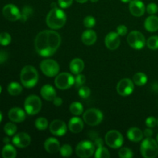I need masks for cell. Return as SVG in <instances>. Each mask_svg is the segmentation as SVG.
Segmentation results:
<instances>
[{"label":"cell","instance_id":"44dd1931","mask_svg":"<svg viewBox=\"0 0 158 158\" xmlns=\"http://www.w3.org/2000/svg\"><path fill=\"white\" fill-rule=\"evenodd\" d=\"M83 121L80 118V117H73L69 120V123H68V127L69 131L73 134H78L81 132L83 129Z\"/></svg>","mask_w":158,"mask_h":158},{"label":"cell","instance_id":"d4e9b609","mask_svg":"<svg viewBox=\"0 0 158 158\" xmlns=\"http://www.w3.org/2000/svg\"><path fill=\"white\" fill-rule=\"evenodd\" d=\"M144 27L147 31L151 32H156L158 30V17L151 15L145 19Z\"/></svg>","mask_w":158,"mask_h":158},{"label":"cell","instance_id":"c3c4849f","mask_svg":"<svg viewBox=\"0 0 158 158\" xmlns=\"http://www.w3.org/2000/svg\"><path fill=\"white\" fill-rule=\"evenodd\" d=\"M76 1L79 3H85V2H86L88 0H76Z\"/></svg>","mask_w":158,"mask_h":158},{"label":"cell","instance_id":"1f68e13d","mask_svg":"<svg viewBox=\"0 0 158 158\" xmlns=\"http://www.w3.org/2000/svg\"><path fill=\"white\" fill-rule=\"evenodd\" d=\"M33 13V10H32V7L30 6H25L23 7V11L21 12V17H20V20L22 22H26L31 15Z\"/></svg>","mask_w":158,"mask_h":158},{"label":"cell","instance_id":"4316f807","mask_svg":"<svg viewBox=\"0 0 158 158\" xmlns=\"http://www.w3.org/2000/svg\"><path fill=\"white\" fill-rule=\"evenodd\" d=\"M2 156L4 158H15L16 157V151L13 146L6 143L2 151Z\"/></svg>","mask_w":158,"mask_h":158},{"label":"cell","instance_id":"74e56055","mask_svg":"<svg viewBox=\"0 0 158 158\" xmlns=\"http://www.w3.org/2000/svg\"><path fill=\"white\" fill-rule=\"evenodd\" d=\"M133 155L132 151L127 148H122L119 151V157L120 158H131Z\"/></svg>","mask_w":158,"mask_h":158},{"label":"cell","instance_id":"ee69618b","mask_svg":"<svg viewBox=\"0 0 158 158\" xmlns=\"http://www.w3.org/2000/svg\"><path fill=\"white\" fill-rule=\"evenodd\" d=\"M73 0H58V4L60 7L66 9L73 4Z\"/></svg>","mask_w":158,"mask_h":158},{"label":"cell","instance_id":"7402d4cb","mask_svg":"<svg viewBox=\"0 0 158 158\" xmlns=\"http://www.w3.org/2000/svg\"><path fill=\"white\" fill-rule=\"evenodd\" d=\"M40 94L43 99L48 100V101H52L56 97V92L55 89L53 88V86L49 84L44 85L41 88Z\"/></svg>","mask_w":158,"mask_h":158},{"label":"cell","instance_id":"836d02e7","mask_svg":"<svg viewBox=\"0 0 158 158\" xmlns=\"http://www.w3.org/2000/svg\"><path fill=\"white\" fill-rule=\"evenodd\" d=\"M147 46L149 49L156 50L158 49V36L157 35H153L151 36L147 41Z\"/></svg>","mask_w":158,"mask_h":158},{"label":"cell","instance_id":"83f0119b","mask_svg":"<svg viewBox=\"0 0 158 158\" xmlns=\"http://www.w3.org/2000/svg\"><path fill=\"white\" fill-rule=\"evenodd\" d=\"M7 90L9 94L12 96H18L23 91V87L21 85L16 82H12L9 84L7 87Z\"/></svg>","mask_w":158,"mask_h":158},{"label":"cell","instance_id":"cb8c5ba5","mask_svg":"<svg viewBox=\"0 0 158 158\" xmlns=\"http://www.w3.org/2000/svg\"><path fill=\"white\" fill-rule=\"evenodd\" d=\"M127 136L131 141L140 142L143 140V133L137 127H131L127 132Z\"/></svg>","mask_w":158,"mask_h":158},{"label":"cell","instance_id":"f35d334b","mask_svg":"<svg viewBox=\"0 0 158 158\" xmlns=\"http://www.w3.org/2000/svg\"><path fill=\"white\" fill-rule=\"evenodd\" d=\"M96 24V20L91 15H88V16L85 17L84 19H83V25H84L85 27L88 28V29H91V28L94 27Z\"/></svg>","mask_w":158,"mask_h":158},{"label":"cell","instance_id":"ac0fdd59","mask_svg":"<svg viewBox=\"0 0 158 158\" xmlns=\"http://www.w3.org/2000/svg\"><path fill=\"white\" fill-rule=\"evenodd\" d=\"M8 117L14 123H21L26 119V113L21 108L13 107L9 111Z\"/></svg>","mask_w":158,"mask_h":158},{"label":"cell","instance_id":"ba28073f","mask_svg":"<svg viewBox=\"0 0 158 158\" xmlns=\"http://www.w3.org/2000/svg\"><path fill=\"white\" fill-rule=\"evenodd\" d=\"M76 153L79 157H90L95 153V144L89 140L80 142L76 148Z\"/></svg>","mask_w":158,"mask_h":158},{"label":"cell","instance_id":"f5cc1de1","mask_svg":"<svg viewBox=\"0 0 158 158\" xmlns=\"http://www.w3.org/2000/svg\"><path fill=\"white\" fill-rule=\"evenodd\" d=\"M2 120V113L0 112V123H1Z\"/></svg>","mask_w":158,"mask_h":158},{"label":"cell","instance_id":"e0dca14e","mask_svg":"<svg viewBox=\"0 0 158 158\" xmlns=\"http://www.w3.org/2000/svg\"><path fill=\"white\" fill-rule=\"evenodd\" d=\"M129 10L134 16L140 17L144 14L146 8L143 2L140 0H132L130 2Z\"/></svg>","mask_w":158,"mask_h":158},{"label":"cell","instance_id":"d6986e66","mask_svg":"<svg viewBox=\"0 0 158 158\" xmlns=\"http://www.w3.org/2000/svg\"><path fill=\"white\" fill-rule=\"evenodd\" d=\"M44 148L46 151L49 154H56L59 152L60 150V142L57 139L54 137H49L46 139V140L44 143Z\"/></svg>","mask_w":158,"mask_h":158},{"label":"cell","instance_id":"f907efd6","mask_svg":"<svg viewBox=\"0 0 158 158\" xmlns=\"http://www.w3.org/2000/svg\"><path fill=\"white\" fill-rule=\"evenodd\" d=\"M120 1L123 2L127 3V2H131V1H132V0H120Z\"/></svg>","mask_w":158,"mask_h":158},{"label":"cell","instance_id":"ffe728a7","mask_svg":"<svg viewBox=\"0 0 158 158\" xmlns=\"http://www.w3.org/2000/svg\"><path fill=\"white\" fill-rule=\"evenodd\" d=\"M95 146H97V151H95L96 158H108L110 157L109 151L106 148L103 147V142L101 138H97L94 143Z\"/></svg>","mask_w":158,"mask_h":158},{"label":"cell","instance_id":"816d5d0a","mask_svg":"<svg viewBox=\"0 0 158 158\" xmlns=\"http://www.w3.org/2000/svg\"><path fill=\"white\" fill-rule=\"evenodd\" d=\"M53 8H56V4L55 2L52 3V9H53Z\"/></svg>","mask_w":158,"mask_h":158},{"label":"cell","instance_id":"30bf717a","mask_svg":"<svg viewBox=\"0 0 158 158\" xmlns=\"http://www.w3.org/2000/svg\"><path fill=\"white\" fill-rule=\"evenodd\" d=\"M40 69L43 74L49 77L56 76L60 72V66L53 60H44L40 63Z\"/></svg>","mask_w":158,"mask_h":158},{"label":"cell","instance_id":"603a6c76","mask_svg":"<svg viewBox=\"0 0 158 158\" xmlns=\"http://www.w3.org/2000/svg\"><path fill=\"white\" fill-rule=\"evenodd\" d=\"M97 33L92 29H88V30L84 31L83 33L82 34V42L86 46H91V45L94 44L97 41Z\"/></svg>","mask_w":158,"mask_h":158},{"label":"cell","instance_id":"9f6ffc18","mask_svg":"<svg viewBox=\"0 0 158 158\" xmlns=\"http://www.w3.org/2000/svg\"><path fill=\"white\" fill-rule=\"evenodd\" d=\"M157 143H158V134H157Z\"/></svg>","mask_w":158,"mask_h":158},{"label":"cell","instance_id":"7dc6e473","mask_svg":"<svg viewBox=\"0 0 158 158\" xmlns=\"http://www.w3.org/2000/svg\"><path fill=\"white\" fill-rule=\"evenodd\" d=\"M153 135V131L151 130V128H147L145 129L144 132H143V136H145L146 137H151Z\"/></svg>","mask_w":158,"mask_h":158},{"label":"cell","instance_id":"9a60e30c","mask_svg":"<svg viewBox=\"0 0 158 158\" xmlns=\"http://www.w3.org/2000/svg\"><path fill=\"white\" fill-rule=\"evenodd\" d=\"M12 143L15 146L19 148H27L31 143V137L26 133H19L12 138Z\"/></svg>","mask_w":158,"mask_h":158},{"label":"cell","instance_id":"11a10c76","mask_svg":"<svg viewBox=\"0 0 158 158\" xmlns=\"http://www.w3.org/2000/svg\"><path fill=\"white\" fill-rule=\"evenodd\" d=\"M1 92H2V86H0V93H1Z\"/></svg>","mask_w":158,"mask_h":158},{"label":"cell","instance_id":"52a82bcc","mask_svg":"<svg viewBox=\"0 0 158 158\" xmlns=\"http://www.w3.org/2000/svg\"><path fill=\"white\" fill-rule=\"evenodd\" d=\"M127 43L131 47L135 49H141L147 43L145 37L139 31H132L127 35Z\"/></svg>","mask_w":158,"mask_h":158},{"label":"cell","instance_id":"ab89813d","mask_svg":"<svg viewBox=\"0 0 158 158\" xmlns=\"http://www.w3.org/2000/svg\"><path fill=\"white\" fill-rule=\"evenodd\" d=\"M146 10L148 13L151 14V15H154L158 12V6L156 3L151 2L148 5L146 8Z\"/></svg>","mask_w":158,"mask_h":158},{"label":"cell","instance_id":"8fae6325","mask_svg":"<svg viewBox=\"0 0 158 158\" xmlns=\"http://www.w3.org/2000/svg\"><path fill=\"white\" fill-rule=\"evenodd\" d=\"M75 83V78L69 73H61L55 79V85L58 89L65 90Z\"/></svg>","mask_w":158,"mask_h":158},{"label":"cell","instance_id":"5bb4252c","mask_svg":"<svg viewBox=\"0 0 158 158\" xmlns=\"http://www.w3.org/2000/svg\"><path fill=\"white\" fill-rule=\"evenodd\" d=\"M49 131L53 135L57 137H62L65 135L67 131V126L63 120H55L51 122L49 125Z\"/></svg>","mask_w":158,"mask_h":158},{"label":"cell","instance_id":"6f0895ef","mask_svg":"<svg viewBox=\"0 0 158 158\" xmlns=\"http://www.w3.org/2000/svg\"><path fill=\"white\" fill-rule=\"evenodd\" d=\"M157 125H158V119H157Z\"/></svg>","mask_w":158,"mask_h":158},{"label":"cell","instance_id":"9c48e42d","mask_svg":"<svg viewBox=\"0 0 158 158\" xmlns=\"http://www.w3.org/2000/svg\"><path fill=\"white\" fill-rule=\"evenodd\" d=\"M105 142L111 148L117 149L121 148L123 143V137L119 131L113 130L106 133L105 136Z\"/></svg>","mask_w":158,"mask_h":158},{"label":"cell","instance_id":"7a4b0ae2","mask_svg":"<svg viewBox=\"0 0 158 158\" xmlns=\"http://www.w3.org/2000/svg\"><path fill=\"white\" fill-rule=\"evenodd\" d=\"M66 22V13L57 7L51 9L46 16V25L52 29H61Z\"/></svg>","mask_w":158,"mask_h":158},{"label":"cell","instance_id":"7bdbcfd3","mask_svg":"<svg viewBox=\"0 0 158 158\" xmlns=\"http://www.w3.org/2000/svg\"><path fill=\"white\" fill-rule=\"evenodd\" d=\"M127 28L124 25H120L117 28V32L118 33L119 35L120 36H123V35H127Z\"/></svg>","mask_w":158,"mask_h":158},{"label":"cell","instance_id":"277c9868","mask_svg":"<svg viewBox=\"0 0 158 158\" xmlns=\"http://www.w3.org/2000/svg\"><path fill=\"white\" fill-rule=\"evenodd\" d=\"M140 153L144 158H154L158 154V143L154 139L147 137L140 145Z\"/></svg>","mask_w":158,"mask_h":158},{"label":"cell","instance_id":"7c38bea8","mask_svg":"<svg viewBox=\"0 0 158 158\" xmlns=\"http://www.w3.org/2000/svg\"><path fill=\"white\" fill-rule=\"evenodd\" d=\"M134 89V83L131 80L124 78L120 80L117 85V91L122 97L131 95Z\"/></svg>","mask_w":158,"mask_h":158},{"label":"cell","instance_id":"8992f818","mask_svg":"<svg viewBox=\"0 0 158 158\" xmlns=\"http://www.w3.org/2000/svg\"><path fill=\"white\" fill-rule=\"evenodd\" d=\"M83 121L89 126L100 124L103 118V113L97 108H90L86 110L83 115Z\"/></svg>","mask_w":158,"mask_h":158},{"label":"cell","instance_id":"d590c367","mask_svg":"<svg viewBox=\"0 0 158 158\" xmlns=\"http://www.w3.org/2000/svg\"><path fill=\"white\" fill-rule=\"evenodd\" d=\"M12 41L10 34L8 32H1L0 33V44L2 46H7Z\"/></svg>","mask_w":158,"mask_h":158},{"label":"cell","instance_id":"2e32d148","mask_svg":"<svg viewBox=\"0 0 158 158\" xmlns=\"http://www.w3.org/2000/svg\"><path fill=\"white\" fill-rule=\"evenodd\" d=\"M120 39L117 32H109L105 37V45L107 49L110 50H115L120 46Z\"/></svg>","mask_w":158,"mask_h":158},{"label":"cell","instance_id":"6da1fadb","mask_svg":"<svg viewBox=\"0 0 158 158\" xmlns=\"http://www.w3.org/2000/svg\"><path fill=\"white\" fill-rule=\"evenodd\" d=\"M61 44L60 34L54 30H43L35 39V48L39 55L49 57L53 55Z\"/></svg>","mask_w":158,"mask_h":158},{"label":"cell","instance_id":"d6a6232c","mask_svg":"<svg viewBox=\"0 0 158 158\" xmlns=\"http://www.w3.org/2000/svg\"><path fill=\"white\" fill-rule=\"evenodd\" d=\"M4 131L8 136H13L17 131V127L13 123H7L4 126Z\"/></svg>","mask_w":158,"mask_h":158},{"label":"cell","instance_id":"f6af8a7d","mask_svg":"<svg viewBox=\"0 0 158 158\" xmlns=\"http://www.w3.org/2000/svg\"><path fill=\"white\" fill-rule=\"evenodd\" d=\"M8 52L5 50H0V64L5 63L8 60Z\"/></svg>","mask_w":158,"mask_h":158},{"label":"cell","instance_id":"f1b7e54d","mask_svg":"<svg viewBox=\"0 0 158 158\" xmlns=\"http://www.w3.org/2000/svg\"><path fill=\"white\" fill-rule=\"evenodd\" d=\"M133 82L137 86H143L148 82V77L143 73H137L133 77Z\"/></svg>","mask_w":158,"mask_h":158},{"label":"cell","instance_id":"60d3db41","mask_svg":"<svg viewBox=\"0 0 158 158\" xmlns=\"http://www.w3.org/2000/svg\"><path fill=\"white\" fill-rule=\"evenodd\" d=\"M86 82V77L83 74H77V76L75 78V84L77 87L79 86H83V84Z\"/></svg>","mask_w":158,"mask_h":158},{"label":"cell","instance_id":"f546056e","mask_svg":"<svg viewBox=\"0 0 158 158\" xmlns=\"http://www.w3.org/2000/svg\"><path fill=\"white\" fill-rule=\"evenodd\" d=\"M69 110H70L71 114L73 115L80 116L83 114V106L79 102H73L71 103L70 106H69Z\"/></svg>","mask_w":158,"mask_h":158},{"label":"cell","instance_id":"bcb514c9","mask_svg":"<svg viewBox=\"0 0 158 158\" xmlns=\"http://www.w3.org/2000/svg\"><path fill=\"white\" fill-rule=\"evenodd\" d=\"M52 102H53V104L56 106H60L63 104V100H62L60 97H56V98L52 100Z\"/></svg>","mask_w":158,"mask_h":158},{"label":"cell","instance_id":"db71d44e","mask_svg":"<svg viewBox=\"0 0 158 158\" xmlns=\"http://www.w3.org/2000/svg\"><path fill=\"white\" fill-rule=\"evenodd\" d=\"M99 0H90V2H98Z\"/></svg>","mask_w":158,"mask_h":158},{"label":"cell","instance_id":"5b68a950","mask_svg":"<svg viewBox=\"0 0 158 158\" xmlns=\"http://www.w3.org/2000/svg\"><path fill=\"white\" fill-rule=\"evenodd\" d=\"M24 108L28 115H35L40 112L42 108L41 100L35 95L29 96L24 102Z\"/></svg>","mask_w":158,"mask_h":158},{"label":"cell","instance_id":"4dcf8cb0","mask_svg":"<svg viewBox=\"0 0 158 158\" xmlns=\"http://www.w3.org/2000/svg\"><path fill=\"white\" fill-rule=\"evenodd\" d=\"M48 125H49L48 120L44 117H39L35 122V127H36V129L40 130V131H44V130L47 129Z\"/></svg>","mask_w":158,"mask_h":158},{"label":"cell","instance_id":"4fadbf2b","mask_svg":"<svg viewBox=\"0 0 158 158\" xmlns=\"http://www.w3.org/2000/svg\"><path fill=\"white\" fill-rule=\"evenodd\" d=\"M2 14L6 19L11 22H15L20 19L21 12L19 9L13 4H8L2 9Z\"/></svg>","mask_w":158,"mask_h":158},{"label":"cell","instance_id":"e575fe53","mask_svg":"<svg viewBox=\"0 0 158 158\" xmlns=\"http://www.w3.org/2000/svg\"><path fill=\"white\" fill-rule=\"evenodd\" d=\"M60 153L63 157H70L73 154V149L69 144H64L60 148Z\"/></svg>","mask_w":158,"mask_h":158},{"label":"cell","instance_id":"484cf974","mask_svg":"<svg viewBox=\"0 0 158 158\" xmlns=\"http://www.w3.org/2000/svg\"><path fill=\"white\" fill-rule=\"evenodd\" d=\"M84 69V63L80 58H75L69 63V69L73 74H80Z\"/></svg>","mask_w":158,"mask_h":158},{"label":"cell","instance_id":"8d00e7d4","mask_svg":"<svg viewBox=\"0 0 158 158\" xmlns=\"http://www.w3.org/2000/svg\"><path fill=\"white\" fill-rule=\"evenodd\" d=\"M78 94L81 98L83 99H86L90 96L91 94V90L89 87L87 86H80V88L79 89Z\"/></svg>","mask_w":158,"mask_h":158},{"label":"cell","instance_id":"b9f144b4","mask_svg":"<svg viewBox=\"0 0 158 158\" xmlns=\"http://www.w3.org/2000/svg\"><path fill=\"white\" fill-rule=\"evenodd\" d=\"M145 123H146V126L148 127L154 128L157 124V120L154 117H149L146 119Z\"/></svg>","mask_w":158,"mask_h":158},{"label":"cell","instance_id":"3957f363","mask_svg":"<svg viewBox=\"0 0 158 158\" xmlns=\"http://www.w3.org/2000/svg\"><path fill=\"white\" fill-rule=\"evenodd\" d=\"M39 74L36 69L32 66H26L20 73V80L25 87L32 88L38 82Z\"/></svg>","mask_w":158,"mask_h":158},{"label":"cell","instance_id":"681fc988","mask_svg":"<svg viewBox=\"0 0 158 158\" xmlns=\"http://www.w3.org/2000/svg\"><path fill=\"white\" fill-rule=\"evenodd\" d=\"M3 141L6 143H6H9V139L8 138V137H6V138H4V140H3Z\"/></svg>","mask_w":158,"mask_h":158}]
</instances>
